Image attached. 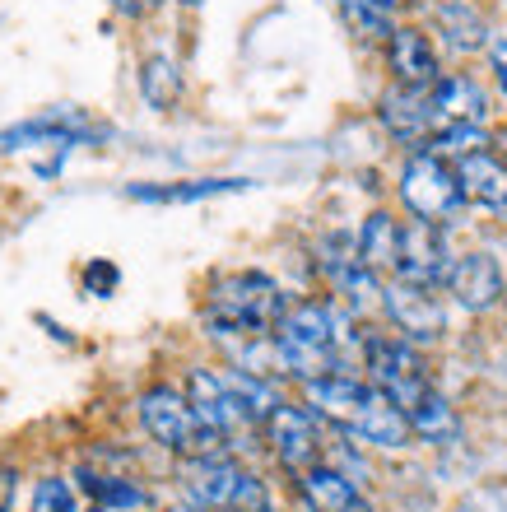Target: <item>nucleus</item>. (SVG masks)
Segmentation results:
<instances>
[{"mask_svg":"<svg viewBox=\"0 0 507 512\" xmlns=\"http://www.w3.org/2000/svg\"><path fill=\"white\" fill-rule=\"evenodd\" d=\"M270 350L284 378L317 382L331 373H349L359 359V326L354 312L340 308L335 298H303L289 303L284 317L270 326Z\"/></svg>","mask_w":507,"mask_h":512,"instance_id":"nucleus-1","label":"nucleus"},{"mask_svg":"<svg viewBox=\"0 0 507 512\" xmlns=\"http://www.w3.org/2000/svg\"><path fill=\"white\" fill-rule=\"evenodd\" d=\"M289 294L280 289V280H270L266 270H228L205 289V331L214 340H252L270 336V326L284 317Z\"/></svg>","mask_w":507,"mask_h":512,"instance_id":"nucleus-2","label":"nucleus"},{"mask_svg":"<svg viewBox=\"0 0 507 512\" xmlns=\"http://www.w3.org/2000/svg\"><path fill=\"white\" fill-rule=\"evenodd\" d=\"M177 475H182V494L191 499L196 512H266L270 508V489L242 461L228 457V452L182 461Z\"/></svg>","mask_w":507,"mask_h":512,"instance_id":"nucleus-3","label":"nucleus"},{"mask_svg":"<svg viewBox=\"0 0 507 512\" xmlns=\"http://www.w3.org/2000/svg\"><path fill=\"white\" fill-rule=\"evenodd\" d=\"M135 415H140V429H145L163 452H173L177 461L228 452V447L201 424V415L191 410L187 396H182L177 387H168V382L140 391V396H135Z\"/></svg>","mask_w":507,"mask_h":512,"instance_id":"nucleus-4","label":"nucleus"},{"mask_svg":"<svg viewBox=\"0 0 507 512\" xmlns=\"http://www.w3.org/2000/svg\"><path fill=\"white\" fill-rule=\"evenodd\" d=\"M359 364H363V373H368V382H373L377 391H387L401 410L414 396H424V391L433 387L419 345L401 340L396 331H373V326L359 331Z\"/></svg>","mask_w":507,"mask_h":512,"instance_id":"nucleus-5","label":"nucleus"},{"mask_svg":"<svg viewBox=\"0 0 507 512\" xmlns=\"http://www.w3.org/2000/svg\"><path fill=\"white\" fill-rule=\"evenodd\" d=\"M401 201L414 219L424 224H456L461 210H466V196H461V182H456V168L438 154H410L405 159V173H401Z\"/></svg>","mask_w":507,"mask_h":512,"instance_id":"nucleus-6","label":"nucleus"},{"mask_svg":"<svg viewBox=\"0 0 507 512\" xmlns=\"http://www.w3.org/2000/svg\"><path fill=\"white\" fill-rule=\"evenodd\" d=\"M182 396H187L191 410L201 415V424L224 447H242L256 429H261V424H256L247 410H242L238 396L228 391V382H224V373H219V368H191Z\"/></svg>","mask_w":507,"mask_h":512,"instance_id":"nucleus-7","label":"nucleus"},{"mask_svg":"<svg viewBox=\"0 0 507 512\" xmlns=\"http://www.w3.org/2000/svg\"><path fill=\"white\" fill-rule=\"evenodd\" d=\"M261 433H266L270 457L280 461L289 475H298V471H307V466L326 461L321 419L312 415L307 405H298V401H280V405H275V410L266 415V424H261Z\"/></svg>","mask_w":507,"mask_h":512,"instance_id":"nucleus-8","label":"nucleus"},{"mask_svg":"<svg viewBox=\"0 0 507 512\" xmlns=\"http://www.w3.org/2000/svg\"><path fill=\"white\" fill-rule=\"evenodd\" d=\"M377 308L391 317V331L410 345H433L447 331V303L438 289H419L405 280H382Z\"/></svg>","mask_w":507,"mask_h":512,"instance_id":"nucleus-9","label":"nucleus"},{"mask_svg":"<svg viewBox=\"0 0 507 512\" xmlns=\"http://www.w3.org/2000/svg\"><path fill=\"white\" fill-rule=\"evenodd\" d=\"M317 266H321V280L331 284V294L340 308H349L354 317H363L368 308H377V298H382V280H377L373 270L359 261L354 252V238H321L317 247Z\"/></svg>","mask_w":507,"mask_h":512,"instance_id":"nucleus-10","label":"nucleus"},{"mask_svg":"<svg viewBox=\"0 0 507 512\" xmlns=\"http://www.w3.org/2000/svg\"><path fill=\"white\" fill-rule=\"evenodd\" d=\"M447 270H452V247H447V233H442L438 224H424V219L401 224V256H396L391 280L419 284V289H442Z\"/></svg>","mask_w":507,"mask_h":512,"instance_id":"nucleus-11","label":"nucleus"},{"mask_svg":"<svg viewBox=\"0 0 507 512\" xmlns=\"http://www.w3.org/2000/svg\"><path fill=\"white\" fill-rule=\"evenodd\" d=\"M382 126L391 131V140H401L410 154H419L447 122H442L438 103H433V89H401L396 84L382 98Z\"/></svg>","mask_w":507,"mask_h":512,"instance_id":"nucleus-12","label":"nucleus"},{"mask_svg":"<svg viewBox=\"0 0 507 512\" xmlns=\"http://www.w3.org/2000/svg\"><path fill=\"white\" fill-rule=\"evenodd\" d=\"M442 289L452 294V303L461 312H489L503 298V266L489 252L452 256V270H447Z\"/></svg>","mask_w":507,"mask_h":512,"instance_id":"nucleus-13","label":"nucleus"},{"mask_svg":"<svg viewBox=\"0 0 507 512\" xmlns=\"http://www.w3.org/2000/svg\"><path fill=\"white\" fill-rule=\"evenodd\" d=\"M349 438H359V443L377 447V452H405L410 447V419H405V410L396 401H391L387 391H377L373 382H368V396H363L359 415L349 419Z\"/></svg>","mask_w":507,"mask_h":512,"instance_id":"nucleus-14","label":"nucleus"},{"mask_svg":"<svg viewBox=\"0 0 507 512\" xmlns=\"http://www.w3.org/2000/svg\"><path fill=\"white\" fill-rule=\"evenodd\" d=\"M294 489H298V499H303L307 512H373V503L363 499L359 480H349V475L340 471V466H331V461H317V466L298 471Z\"/></svg>","mask_w":507,"mask_h":512,"instance_id":"nucleus-15","label":"nucleus"},{"mask_svg":"<svg viewBox=\"0 0 507 512\" xmlns=\"http://www.w3.org/2000/svg\"><path fill=\"white\" fill-rule=\"evenodd\" d=\"M456 182H461V196L466 205H480L489 215L507 219V163L494 149H480V154H466L456 159Z\"/></svg>","mask_w":507,"mask_h":512,"instance_id":"nucleus-16","label":"nucleus"},{"mask_svg":"<svg viewBox=\"0 0 507 512\" xmlns=\"http://www.w3.org/2000/svg\"><path fill=\"white\" fill-rule=\"evenodd\" d=\"M387 56H391V75H396L401 89H433L442 75L438 52H433L424 28H391Z\"/></svg>","mask_w":507,"mask_h":512,"instance_id":"nucleus-17","label":"nucleus"},{"mask_svg":"<svg viewBox=\"0 0 507 512\" xmlns=\"http://www.w3.org/2000/svg\"><path fill=\"white\" fill-rule=\"evenodd\" d=\"M354 252H359V261L373 270L377 280H391L396 256H401V219H391L387 210H373L363 219L359 238H354Z\"/></svg>","mask_w":507,"mask_h":512,"instance_id":"nucleus-18","label":"nucleus"},{"mask_svg":"<svg viewBox=\"0 0 507 512\" xmlns=\"http://www.w3.org/2000/svg\"><path fill=\"white\" fill-rule=\"evenodd\" d=\"M89 135V122L84 117H70V112H52V117H33V122L14 126V131L0 135V154L24 145H75Z\"/></svg>","mask_w":507,"mask_h":512,"instance_id":"nucleus-19","label":"nucleus"},{"mask_svg":"<svg viewBox=\"0 0 507 512\" xmlns=\"http://www.w3.org/2000/svg\"><path fill=\"white\" fill-rule=\"evenodd\" d=\"M433 103H438L442 122H489V98L470 75H438L433 84Z\"/></svg>","mask_w":507,"mask_h":512,"instance_id":"nucleus-20","label":"nucleus"},{"mask_svg":"<svg viewBox=\"0 0 507 512\" xmlns=\"http://www.w3.org/2000/svg\"><path fill=\"white\" fill-rule=\"evenodd\" d=\"M247 177H196V182H154V187H131V201H149V205H187V201H210L224 191H247Z\"/></svg>","mask_w":507,"mask_h":512,"instance_id":"nucleus-21","label":"nucleus"},{"mask_svg":"<svg viewBox=\"0 0 507 512\" xmlns=\"http://www.w3.org/2000/svg\"><path fill=\"white\" fill-rule=\"evenodd\" d=\"M405 419H410V433L414 438H424V443H456V433H461V419L456 410L447 405L438 387H428L424 396H414L405 405Z\"/></svg>","mask_w":507,"mask_h":512,"instance_id":"nucleus-22","label":"nucleus"},{"mask_svg":"<svg viewBox=\"0 0 507 512\" xmlns=\"http://www.w3.org/2000/svg\"><path fill=\"white\" fill-rule=\"evenodd\" d=\"M224 373V382H228V391L242 401V410L256 419V424H266V415L275 410V405L284 401V391L275 387V378H261V373H247V368H238V364H228V368H219Z\"/></svg>","mask_w":507,"mask_h":512,"instance_id":"nucleus-23","label":"nucleus"},{"mask_svg":"<svg viewBox=\"0 0 507 512\" xmlns=\"http://www.w3.org/2000/svg\"><path fill=\"white\" fill-rule=\"evenodd\" d=\"M80 489L103 512H112V508H140V503H145V489L135 485V480H126V475H112V471H89V466L80 471Z\"/></svg>","mask_w":507,"mask_h":512,"instance_id":"nucleus-24","label":"nucleus"},{"mask_svg":"<svg viewBox=\"0 0 507 512\" xmlns=\"http://www.w3.org/2000/svg\"><path fill=\"white\" fill-rule=\"evenodd\" d=\"M335 10L345 19V28L354 38L363 42H387L391 38V10L387 5H377V0H335Z\"/></svg>","mask_w":507,"mask_h":512,"instance_id":"nucleus-25","label":"nucleus"},{"mask_svg":"<svg viewBox=\"0 0 507 512\" xmlns=\"http://www.w3.org/2000/svg\"><path fill=\"white\" fill-rule=\"evenodd\" d=\"M140 94H145V103H154V108H173L177 98H182V75H177V66L168 56H149L145 61V70H140Z\"/></svg>","mask_w":507,"mask_h":512,"instance_id":"nucleus-26","label":"nucleus"},{"mask_svg":"<svg viewBox=\"0 0 507 512\" xmlns=\"http://www.w3.org/2000/svg\"><path fill=\"white\" fill-rule=\"evenodd\" d=\"M33 512H80V494L66 475H42L33 485Z\"/></svg>","mask_w":507,"mask_h":512,"instance_id":"nucleus-27","label":"nucleus"},{"mask_svg":"<svg viewBox=\"0 0 507 512\" xmlns=\"http://www.w3.org/2000/svg\"><path fill=\"white\" fill-rule=\"evenodd\" d=\"M442 33H447V38H452V47H461V52H475V47H484V42H489L484 24L470 10H461V5H447V10H442Z\"/></svg>","mask_w":507,"mask_h":512,"instance_id":"nucleus-28","label":"nucleus"},{"mask_svg":"<svg viewBox=\"0 0 507 512\" xmlns=\"http://www.w3.org/2000/svg\"><path fill=\"white\" fill-rule=\"evenodd\" d=\"M484 52H489V70H494L498 89H503V98H507V38H489Z\"/></svg>","mask_w":507,"mask_h":512,"instance_id":"nucleus-29","label":"nucleus"},{"mask_svg":"<svg viewBox=\"0 0 507 512\" xmlns=\"http://www.w3.org/2000/svg\"><path fill=\"white\" fill-rule=\"evenodd\" d=\"M14 480H19V475H14L10 466H0V512H10V503H14Z\"/></svg>","mask_w":507,"mask_h":512,"instance_id":"nucleus-30","label":"nucleus"},{"mask_svg":"<svg viewBox=\"0 0 507 512\" xmlns=\"http://www.w3.org/2000/svg\"><path fill=\"white\" fill-rule=\"evenodd\" d=\"M112 5H117L121 14H131V19H140V14H149L159 0H112Z\"/></svg>","mask_w":507,"mask_h":512,"instance_id":"nucleus-31","label":"nucleus"},{"mask_svg":"<svg viewBox=\"0 0 507 512\" xmlns=\"http://www.w3.org/2000/svg\"><path fill=\"white\" fill-rule=\"evenodd\" d=\"M498 145H507V135H498ZM503 163H507V159H503Z\"/></svg>","mask_w":507,"mask_h":512,"instance_id":"nucleus-32","label":"nucleus"},{"mask_svg":"<svg viewBox=\"0 0 507 512\" xmlns=\"http://www.w3.org/2000/svg\"><path fill=\"white\" fill-rule=\"evenodd\" d=\"M182 5H196V0H182Z\"/></svg>","mask_w":507,"mask_h":512,"instance_id":"nucleus-33","label":"nucleus"}]
</instances>
